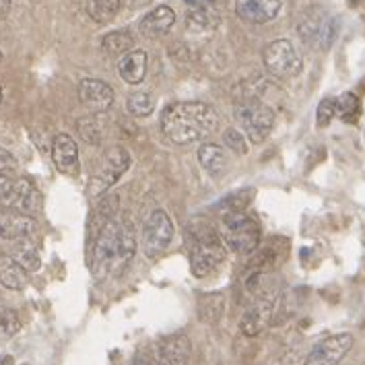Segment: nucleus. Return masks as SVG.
Here are the masks:
<instances>
[{
	"label": "nucleus",
	"instance_id": "obj_20",
	"mask_svg": "<svg viewBox=\"0 0 365 365\" xmlns=\"http://www.w3.org/2000/svg\"><path fill=\"white\" fill-rule=\"evenodd\" d=\"M118 75L128 85H138L147 75V54L143 50H133L120 58Z\"/></svg>",
	"mask_w": 365,
	"mask_h": 365
},
{
	"label": "nucleus",
	"instance_id": "obj_43",
	"mask_svg": "<svg viewBox=\"0 0 365 365\" xmlns=\"http://www.w3.org/2000/svg\"><path fill=\"white\" fill-rule=\"evenodd\" d=\"M0 60H2V52H0Z\"/></svg>",
	"mask_w": 365,
	"mask_h": 365
},
{
	"label": "nucleus",
	"instance_id": "obj_29",
	"mask_svg": "<svg viewBox=\"0 0 365 365\" xmlns=\"http://www.w3.org/2000/svg\"><path fill=\"white\" fill-rule=\"evenodd\" d=\"M122 6V0H89L87 4V11H89V17L96 21V23H110L118 15Z\"/></svg>",
	"mask_w": 365,
	"mask_h": 365
},
{
	"label": "nucleus",
	"instance_id": "obj_16",
	"mask_svg": "<svg viewBox=\"0 0 365 365\" xmlns=\"http://www.w3.org/2000/svg\"><path fill=\"white\" fill-rule=\"evenodd\" d=\"M52 159L58 172L66 175H77L81 159H78V147L75 138L68 135H58L52 145Z\"/></svg>",
	"mask_w": 365,
	"mask_h": 365
},
{
	"label": "nucleus",
	"instance_id": "obj_25",
	"mask_svg": "<svg viewBox=\"0 0 365 365\" xmlns=\"http://www.w3.org/2000/svg\"><path fill=\"white\" fill-rule=\"evenodd\" d=\"M225 312V297L221 293H209L198 299V318L202 322L215 324L223 318Z\"/></svg>",
	"mask_w": 365,
	"mask_h": 365
},
{
	"label": "nucleus",
	"instance_id": "obj_27",
	"mask_svg": "<svg viewBox=\"0 0 365 365\" xmlns=\"http://www.w3.org/2000/svg\"><path fill=\"white\" fill-rule=\"evenodd\" d=\"M361 99L355 96L353 91H346L336 99V115L345 122V124H357L361 118Z\"/></svg>",
	"mask_w": 365,
	"mask_h": 365
},
{
	"label": "nucleus",
	"instance_id": "obj_1",
	"mask_svg": "<svg viewBox=\"0 0 365 365\" xmlns=\"http://www.w3.org/2000/svg\"><path fill=\"white\" fill-rule=\"evenodd\" d=\"M161 133L175 145L205 140L219 128V115L205 101H173L161 114Z\"/></svg>",
	"mask_w": 365,
	"mask_h": 365
},
{
	"label": "nucleus",
	"instance_id": "obj_40",
	"mask_svg": "<svg viewBox=\"0 0 365 365\" xmlns=\"http://www.w3.org/2000/svg\"><path fill=\"white\" fill-rule=\"evenodd\" d=\"M122 2H124V0H122ZM126 2H128L130 6H143V4H147L149 0H126Z\"/></svg>",
	"mask_w": 365,
	"mask_h": 365
},
{
	"label": "nucleus",
	"instance_id": "obj_15",
	"mask_svg": "<svg viewBox=\"0 0 365 365\" xmlns=\"http://www.w3.org/2000/svg\"><path fill=\"white\" fill-rule=\"evenodd\" d=\"M78 99L91 112H103L114 103V89L99 78H85L78 85Z\"/></svg>",
	"mask_w": 365,
	"mask_h": 365
},
{
	"label": "nucleus",
	"instance_id": "obj_13",
	"mask_svg": "<svg viewBox=\"0 0 365 365\" xmlns=\"http://www.w3.org/2000/svg\"><path fill=\"white\" fill-rule=\"evenodd\" d=\"M279 297L277 299H254L252 308L246 309L242 320H240V330L246 336H258L262 330H267L270 322H272L274 312H277Z\"/></svg>",
	"mask_w": 365,
	"mask_h": 365
},
{
	"label": "nucleus",
	"instance_id": "obj_3",
	"mask_svg": "<svg viewBox=\"0 0 365 365\" xmlns=\"http://www.w3.org/2000/svg\"><path fill=\"white\" fill-rule=\"evenodd\" d=\"M186 244L190 252V270L198 279L212 274L225 260V244L219 230L207 219H194L186 225Z\"/></svg>",
	"mask_w": 365,
	"mask_h": 365
},
{
	"label": "nucleus",
	"instance_id": "obj_5",
	"mask_svg": "<svg viewBox=\"0 0 365 365\" xmlns=\"http://www.w3.org/2000/svg\"><path fill=\"white\" fill-rule=\"evenodd\" d=\"M235 120L240 124V130L244 136L254 143L260 145L269 138L270 130L274 126V110L267 106L260 99H240L235 106Z\"/></svg>",
	"mask_w": 365,
	"mask_h": 365
},
{
	"label": "nucleus",
	"instance_id": "obj_4",
	"mask_svg": "<svg viewBox=\"0 0 365 365\" xmlns=\"http://www.w3.org/2000/svg\"><path fill=\"white\" fill-rule=\"evenodd\" d=\"M225 248L235 254L250 256L252 252L260 246L262 240V227L256 217L246 211H233L223 217L221 231H219Z\"/></svg>",
	"mask_w": 365,
	"mask_h": 365
},
{
	"label": "nucleus",
	"instance_id": "obj_8",
	"mask_svg": "<svg viewBox=\"0 0 365 365\" xmlns=\"http://www.w3.org/2000/svg\"><path fill=\"white\" fill-rule=\"evenodd\" d=\"M264 66L274 78H293L302 73L304 60L289 39H274L264 50Z\"/></svg>",
	"mask_w": 365,
	"mask_h": 365
},
{
	"label": "nucleus",
	"instance_id": "obj_34",
	"mask_svg": "<svg viewBox=\"0 0 365 365\" xmlns=\"http://www.w3.org/2000/svg\"><path fill=\"white\" fill-rule=\"evenodd\" d=\"M334 115H336V99L327 97V99L320 101V106H318V110H316V124H318L320 128H327L328 124L334 120Z\"/></svg>",
	"mask_w": 365,
	"mask_h": 365
},
{
	"label": "nucleus",
	"instance_id": "obj_10",
	"mask_svg": "<svg viewBox=\"0 0 365 365\" xmlns=\"http://www.w3.org/2000/svg\"><path fill=\"white\" fill-rule=\"evenodd\" d=\"M353 343H355L353 334H349V332L327 336L320 343H316L314 349L309 351L306 365H339L353 349Z\"/></svg>",
	"mask_w": 365,
	"mask_h": 365
},
{
	"label": "nucleus",
	"instance_id": "obj_31",
	"mask_svg": "<svg viewBox=\"0 0 365 365\" xmlns=\"http://www.w3.org/2000/svg\"><path fill=\"white\" fill-rule=\"evenodd\" d=\"M339 31H341V19H339V17H330V15H328L327 23H324V29H322V36H320V43H318V48H320L322 52H328V50L334 46L336 38H339Z\"/></svg>",
	"mask_w": 365,
	"mask_h": 365
},
{
	"label": "nucleus",
	"instance_id": "obj_45",
	"mask_svg": "<svg viewBox=\"0 0 365 365\" xmlns=\"http://www.w3.org/2000/svg\"><path fill=\"white\" fill-rule=\"evenodd\" d=\"M355 365H364V364H355Z\"/></svg>",
	"mask_w": 365,
	"mask_h": 365
},
{
	"label": "nucleus",
	"instance_id": "obj_7",
	"mask_svg": "<svg viewBox=\"0 0 365 365\" xmlns=\"http://www.w3.org/2000/svg\"><path fill=\"white\" fill-rule=\"evenodd\" d=\"M192 355V341L186 334H172L159 341L149 353L135 357V365H188Z\"/></svg>",
	"mask_w": 365,
	"mask_h": 365
},
{
	"label": "nucleus",
	"instance_id": "obj_2",
	"mask_svg": "<svg viewBox=\"0 0 365 365\" xmlns=\"http://www.w3.org/2000/svg\"><path fill=\"white\" fill-rule=\"evenodd\" d=\"M93 242V274L108 277L112 272L124 270L136 254V231L128 219L115 215L101 230L97 231Z\"/></svg>",
	"mask_w": 365,
	"mask_h": 365
},
{
	"label": "nucleus",
	"instance_id": "obj_37",
	"mask_svg": "<svg viewBox=\"0 0 365 365\" xmlns=\"http://www.w3.org/2000/svg\"><path fill=\"white\" fill-rule=\"evenodd\" d=\"M11 180L6 178V173H0V198H4V194L11 190Z\"/></svg>",
	"mask_w": 365,
	"mask_h": 365
},
{
	"label": "nucleus",
	"instance_id": "obj_9",
	"mask_svg": "<svg viewBox=\"0 0 365 365\" xmlns=\"http://www.w3.org/2000/svg\"><path fill=\"white\" fill-rule=\"evenodd\" d=\"M130 153L122 147H115L110 153L106 155L101 168L97 170L96 178H93V188H91V194L93 196H99V194L108 192L115 182L128 172L130 168Z\"/></svg>",
	"mask_w": 365,
	"mask_h": 365
},
{
	"label": "nucleus",
	"instance_id": "obj_42",
	"mask_svg": "<svg viewBox=\"0 0 365 365\" xmlns=\"http://www.w3.org/2000/svg\"><path fill=\"white\" fill-rule=\"evenodd\" d=\"M0 101H2V89H0Z\"/></svg>",
	"mask_w": 365,
	"mask_h": 365
},
{
	"label": "nucleus",
	"instance_id": "obj_33",
	"mask_svg": "<svg viewBox=\"0 0 365 365\" xmlns=\"http://www.w3.org/2000/svg\"><path fill=\"white\" fill-rule=\"evenodd\" d=\"M77 128L78 135L83 136V140H87V143H91V145H99V143H101V128L97 126V122L91 115L81 118L77 122Z\"/></svg>",
	"mask_w": 365,
	"mask_h": 365
},
{
	"label": "nucleus",
	"instance_id": "obj_21",
	"mask_svg": "<svg viewBox=\"0 0 365 365\" xmlns=\"http://www.w3.org/2000/svg\"><path fill=\"white\" fill-rule=\"evenodd\" d=\"M186 27L192 34H212L219 27V15L212 9V4L192 6L186 13Z\"/></svg>",
	"mask_w": 365,
	"mask_h": 365
},
{
	"label": "nucleus",
	"instance_id": "obj_19",
	"mask_svg": "<svg viewBox=\"0 0 365 365\" xmlns=\"http://www.w3.org/2000/svg\"><path fill=\"white\" fill-rule=\"evenodd\" d=\"M38 230L34 217H27V215H0V237L2 240H11V242H17V240H27L34 231Z\"/></svg>",
	"mask_w": 365,
	"mask_h": 365
},
{
	"label": "nucleus",
	"instance_id": "obj_28",
	"mask_svg": "<svg viewBox=\"0 0 365 365\" xmlns=\"http://www.w3.org/2000/svg\"><path fill=\"white\" fill-rule=\"evenodd\" d=\"M19 244L13 248L11 252V258L19 264L21 269H25L27 272H34V270H38L41 267V258H39L38 250L31 246V244H27L25 240H17Z\"/></svg>",
	"mask_w": 365,
	"mask_h": 365
},
{
	"label": "nucleus",
	"instance_id": "obj_22",
	"mask_svg": "<svg viewBox=\"0 0 365 365\" xmlns=\"http://www.w3.org/2000/svg\"><path fill=\"white\" fill-rule=\"evenodd\" d=\"M196 155H198V161H200L202 170L209 172L211 175H219V173L225 172V168H227V155L215 143H202L198 147Z\"/></svg>",
	"mask_w": 365,
	"mask_h": 365
},
{
	"label": "nucleus",
	"instance_id": "obj_26",
	"mask_svg": "<svg viewBox=\"0 0 365 365\" xmlns=\"http://www.w3.org/2000/svg\"><path fill=\"white\" fill-rule=\"evenodd\" d=\"M101 48L106 54L114 58H122L124 54L135 50V38L128 36L126 31H112L101 39Z\"/></svg>",
	"mask_w": 365,
	"mask_h": 365
},
{
	"label": "nucleus",
	"instance_id": "obj_39",
	"mask_svg": "<svg viewBox=\"0 0 365 365\" xmlns=\"http://www.w3.org/2000/svg\"><path fill=\"white\" fill-rule=\"evenodd\" d=\"M190 2L192 6H200V4H215V2H221V0H186Z\"/></svg>",
	"mask_w": 365,
	"mask_h": 365
},
{
	"label": "nucleus",
	"instance_id": "obj_6",
	"mask_svg": "<svg viewBox=\"0 0 365 365\" xmlns=\"http://www.w3.org/2000/svg\"><path fill=\"white\" fill-rule=\"evenodd\" d=\"M173 227L172 217L163 209H155L153 212H149V217L143 223L140 230V248L145 252L147 258H157L163 252L170 248L173 240Z\"/></svg>",
	"mask_w": 365,
	"mask_h": 365
},
{
	"label": "nucleus",
	"instance_id": "obj_38",
	"mask_svg": "<svg viewBox=\"0 0 365 365\" xmlns=\"http://www.w3.org/2000/svg\"><path fill=\"white\" fill-rule=\"evenodd\" d=\"M11 11V0H0V15H6Z\"/></svg>",
	"mask_w": 365,
	"mask_h": 365
},
{
	"label": "nucleus",
	"instance_id": "obj_24",
	"mask_svg": "<svg viewBox=\"0 0 365 365\" xmlns=\"http://www.w3.org/2000/svg\"><path fill=\"white\" fill-rule=\"evenodd\" d=\"M120 211V196L118 194H110V196H106L99 205H97L96 212H93V217H91V223H89V231H91V240L96 237V233L108 221H112L115 215Z\"/></svg>",
	"mask_w": 365,
	"mask_h": 365
},
{
	"label": "nucleus",
	"instance_id": "obj_30",
	"mask_svg": "<svg viewBox=\"0 0 365 365\" xmlns=\"http://www.w3.org/2000/svg\"><path fill=\"white\" fill-rule=\"evenodd\" d=\"M128 112L136 118H147L155 112V99L147 91H136L133 96H128Z\"/></svg>",
	"mask_w": 365,
	"mask_h": 365
},
{
	"label": "nucleus",
	"instance_id": "obj_36",
	"mask_svg": "<svg viewBox=\"0 0 365 365\" xmlns=\"http://www.w3.org/2000/svg\"><path fill=\"white\" fill-rule=\"evenodd\" d=\"M17 168V159L15 155H11L6 149L0 147V173H9L13 172Z\"/></svg>",
	"mask_w": 365,
	"mask_h": 365
},
{
	"label": "nucleus",
	"instance_id": "obj_35",
	"mask_svg": "<svg viewBox=\"0 0 365 365\" xmlns=\"http://www.w3.org/2000/svg\"><path fill=\"white\" fill-rule=\"evenodd\" d=\"M21 328V320L15 309H0V334L13 336Z\"/></svg>",
	"mask_w": 365,
	"mask_h": 365
},
{
	"label": "nucleus",
	"instance_id": "obj_23",
	"mask_svg": "<svg viewBox=\"0 0 365 365\" xmlns=\"http://www.w3.org/2000/svg\"><path fill=\"white\" fill-rule=\"evenodd\" d=\"M0 285L11 291H21L27 285V270L21 269L11 256H0Z\"/></svg>",
	"mask_w": 365,
	"mask_h": 365
},
{
	"label": "nucleus",
	"instance_id": "obj_44",
	"mask_svg": "<svg viewBox=\"0 0 365 365\" xmlns=\"http://www.w3.org/2000/svg\"><path fill=\"white\" fill-rule=\"evenodd\" d=\"M21 365H31V364H21Z\"/></svg>",
	"mask_w": 365,
	"mask_h": 365
},
{
	"label": "nucleus",
	"instance_id": "obj_18",
	"mask_svg": "<svg viewBox=\"0 0 365 365\" xmlns=\"http://www.w3.org/2000/svg\"><path fill=\"white\" fill-rule=\"evenodd\" d=\"M173 23H175V13H173V9L172 6L161 4V6H155L153 11H149V13L143 17L138 29H140V34H143L145 38H159V36H165V34L172 29Z\"/></svg>",
	"mask_w": 365,
	"mask_h": 365
},
{
	"label": "nucleus",
	"instance_id": "obj_41",
	"mask_svg": "<svg viewBox=\"0 0 365 365\" xmlns=\"http://www.w3.org/2000/svg\"><path fill=\"white\" fill-rule=\"evenodd\" d=\"M349 2H351V4H357V2H359V0H349Z\"/></svg>",
	"mask_w": 365,
	"mask_h": 365
},
{
	"label": "nucleus",
	"instance_id": "obj_17",
	"mask_svg": "<svg viewBox=\"0 0 365 365\" xmlns=\"http://www.w3.org/2000/svg\"><path fill=\"white\" fill-rule=\"evenodd\" d=\"M327 19V11L320 6H309L308 11L302 13L299 23H297V34L308 48H318Z\"/></svg>",
	"mask_w": 365,
	"mask_h": 365
},
{
	"label": "nucleus",
	"instance_id": "obj_12",
	"mask_svg": "<svg viewBox=\"0 0 365 365\" xmlns=\"http://www.w3.org/2000/svg\"><path fill=\"white\" fill-rule=\"evenodd\" d=\"M285 0H235L237 17L252 25H264L279 17Z\"/></svg>",
	"mask_w": 365,
	"mask_h": 365
},
{
	"label": "nucleus",
	"instance_id": "obj_11",
	"mask_svg": "<svg viewBox=\"0 0 365 365\" xmlns=\"http://www.w3.org/2000/svg\"><path fill=\"white\" fill-rule=\"evenodd\" d=\"M2 202L15 212L34 217L41 207V196L29 180H17L11 184V190L4 194Z\"/></svg>",
	"mask_w": 365,
	"mask_h": 365
},
{
	"label": "nucleus",
	"instance_id": "obj_14",
	"mask_svg": "<svg viewBox=\"0 0 365 365\" xmlns=\"http://www.w3.org/2000/svg\"><path fill=\"white\" fill-rule=\"evenodd\" d=\"M250 256V270L272 272L289 256V242L285 237H270L264 246H258Z\"/></svg>",
	"mask_w": 365,
	"mask_h": 365
},
{
	"label": "nucleus",
	"instance_id": "obj_32",
	"mask_svg": "<svg viewBox=\"0 0 365 365\" xmlns=\"http://www.w3.org/2000/svg\"><path fill=\"white\" fill-rule=\"evenodd\" d=\"M223 143H225V147L231 149L233 153L237 155H246L248 153V138L244 136V133L240 130V128H227L225 133H223Z\"/></svg>",
	"mask_w": 365,
	"mask_h": 365
}]
</instances>
